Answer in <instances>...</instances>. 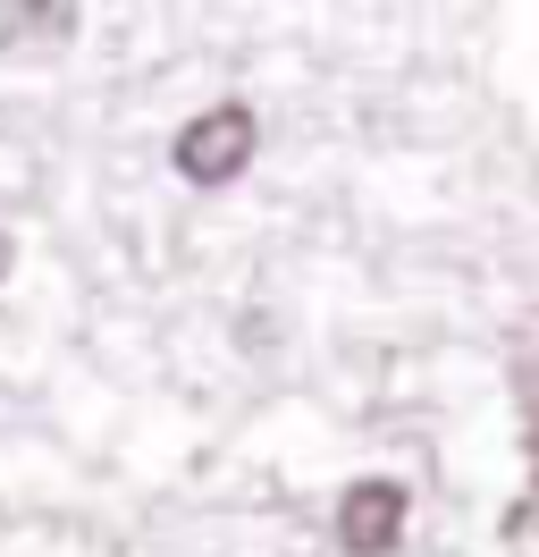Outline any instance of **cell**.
<instances>
[{
  "label": "cell",
  "mask_w": 539,
  "mask_h": 557,
  "mask_svg": "<svg viewBox=\"0 0 539 557\" xmlns=\"http://www.w3.org/2000/svg\"><path fill=\"white\" fill-rule=\"evenodd\" d=\"M253 152H262V119H253V102H211L202 119L177 127V144H168L177 177H195V186H228Z\"/></svg>",
  "instance_id": "6da1fadb"
},
{
  "label": "cell",
  "mask_w": 539,
  "mask_h": 557,
  "mask_svg": "<svg viewBox=\"0 0 539 557\" xmlns=\"http://www.w3.org/2000/svg\"><path fill=\"white\" fill-rule=\"evenodd\" d=\"M404 541V482H354L337 498V549L346 557H388Z\"/></svg>",
  "instance_id": "7a4b0ae2"
},
{
  "label": "cell",
  "mask_w": 539,
  "mask_h": 557,
  "mask_svg": "<svg viewBox=\"0 0 539 557\" xmlns=\"http://www.w3.org/2000/svg\"><path fill=\"white\" fill-rule=\"evenodd\" d=\"M26 35L67 42V35H76V9H67V0H42V9H0V42H26Z\"/></svg>",
  "instance_id": "3957f363"
},
{
  "label": "cell",
  "mask_w": 539,
  "mask_h": 557,
  "mask_svg": "<svg viewBox=\"0 0 539 557\" xmlns=\"http://www.w3.org/2000/svg\"><path fill=\"white\" fill-rule=\"evenodd\" d=\"M9 262H17V245H9V228H0V278H9Z\"/></svg>",
  "instance_id": "277c9868"
}]
</instances>
